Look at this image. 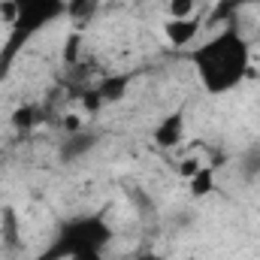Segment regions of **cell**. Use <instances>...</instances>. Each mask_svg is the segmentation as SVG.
<instances>
[{"instance_id": "cell-5", "label": "cell", "mask_w": 260, "mask_h": 260, "mask_svg": "<svg viewBox=\"0 0 260 260\" xmlns=\"http://www.w3.org/2000/svg\"><path fill=\"white\" fill-rule=\"evenodd\" d=\"M97 142H100V136L88 127L67 130L64 139H61V145H58V160L67 164V167H70V164H79V160H85V157L97 148Z\"/></svg>"}, {"instance_id": "cell-9", "label": "cell", "mask_w": 260, "mask_h": 260, "mask_svg": "<svg viewBox=\"0 0 260 260\" xmlns=\"http://www.w3.org/2000/svg\"><path fill=\"white\" fill-rule=\"evenodd\" d=\"M0 239L6 248H18L21 245V221H18V209L15 206H3L0 209Z\"/></svg>"}, {"instance_id": "cell-13", "label": "cell", "mask_w": 260, "mask_h": 260, "mask_svg": "<svg viewBox=\"0 0 260 260\" xmlns=\"http://www.w3.org/2000/svg\"><path fill=\"white\" fill-rule=\"evenodd\" d=\"M260 0H218V15H224V12H239V9H248V6H257Z\"/></svg>"}, {"instance_id": "cell-8", "label": "cell", "mask_w": 260, "mask_h": 260, "mask_svg": "<svg viewBox=\"0 0 260 260\" xmlns=\"http://www.w3.org/2000/svg\"><path fill=\"white\" fill-rule=\"evenodd\" d=\"M127 88H130V76L127 73H115V76H106L103 82L94 85V97H97L100 106H106V103H118V100H124Z\"/></svg>"}, {"instance_id": "cell-1", "label": "cell", "mask_w": 260, "mask_h": 260, "mask_svg": "<svg viewBox=\"0 0 260 260\" xmlns=\"http://www.w3.org/2000/svg\"><path fill=\"white\" fill-rule=\"evenodd\" d=\"M188 64L209 97H227L248 82L254 70V52L236 24H224L188 49Z\"/></svg>"}, {"instance_id": "cell-3", "label": "cell", "mask_w": 260, "mask_h": 260, "mask_svg": "<svg viewBox=\"0 0 260 260\" xmlns=\"http://www.w3.org/2000/svg\"><path fill=\"white\" fill-rule=\"evenodd\" d=\"M115 230L106 218V212H82L58 221L49 245L34 260H73L85 254H106L112 245Z\"/></svg>"}, {"instance_id": "cell-14", "label": "cell", "mask_w": 260, "mask_h": 260, "mask_svg": "<svg viewBox=\"0 0 260 260\" xmlns=\"http://www.w3.org/2000/svg\"><path fill=\"white\" fill-rule=\"evenodd\" d=\"M73 260H106V254H85V257H73Z\"/></svg>"}, {"instance_id": "cell-4", "label": "cell", "mask_w": 260, "mask_h": 260, "mask_svg": "<svg viewBox=\"0 0 260 260\" xmlns=\"http://www.w3.org/2000/svg\"><path fill=\"white\" fill-rule=\"evenodd\" d=\"M185 130H188V115H185V109L179 106V109L167 112V115L154 124L151 142H154L160 151H173V148H179V145L185 142Z\"/></svg>"}, {"instance_id": "cell-12", "label": "cell", "mask_w": 260, "mask_h": 260, "mask_svg": "<svg viewBox=\"0 0 260 260\" xmlns=\"http://www.w3.org/2000/svg\"><path fill=\"white\" fill-rule=\"evenodd\" d=\"M197 9V0H167V18H194Z\"/></svg>"}, {"instance_id": "cell-11", "label": "cell", "mask_w": 260, "mask_h": 260, "mask_svg": "<svg viewBox=\"0 0 260 260\" xmlns=\"http://www.w3.org/2000/svg\"><path fill=\"white\" fill-rule=\"evenodd\" d=\"M239 173H242V179H257L260 176V142L257 145H251L245 154H242V160H239Z\"/></svg>"}, {"instance_id": "cell-15", "label": "cell", "mask_w": 260, "mask_h": 260, "mask_svg": "<svg viewBox=\"0 0 260 260\" xmlns=\"http://www.w3.org/2000/svg\"><path fill=\"white\" fill-rule=\"evenodd\" d=\"M91 3H100V0H91Z\"/></svg>"}, {"instance_id": "cell-6", "label": "cell", "mask_w": 260, "mask_h": 260, "mask_svg": "<svg viewBox=\"0 0 260 260\" xmlns=\"http://www.w3.org/2000/svg\"><path fill=\"white\" fill-rule=\"evenodd\" d=\"M200 27H203V18H167L164 21V40L173 46V49H194L197 37H200Z\"/></svg>"}, {"instance_id": "cell-10", "label": "cell", "mask_w": 260, "mask_h": 260, "mask_svg": "<svg viewBox=\"0 0 260 260\" xmlns=\"http://www.w3.org/2000/svg\"><path fill=\"white\" fill-rule=\"evenodd\" d=\"M218 179H215V170L212 167H197L194 173L188 176V191L194 200H206V197L215 191Z\"/></svg>"}, {"instance_id": "cell-2", "label": "cell", "mask_w": 260, "mask_h": 260, "mask_svg": "<svg viewBox=\"0 0 260 260\" xmlns=\"http://www.w3.org/2000/svg\"><path fill=\"white\" fill-rule=\"evenodd\" d=\"M6 37L0 46V82L12 73L24 49L49 27L70 18V0H0Z\"/></svg>"}, {"instance_id": "cell-7", "label": "cell", "mask_w": 260, "mask_h": 260, "mask_svg": "<svg viewBox=\"0 0 260 260\" xmlns=\"http://www.w3.org/2000/svg\"><path fill=\"white\" fill-rule=\"evenodd\" d=\"M43 121H46V109L40 103H18L9 112V124H12V130H18V133H30V130L40 127Z\"/></svg>"}]
</instances>
